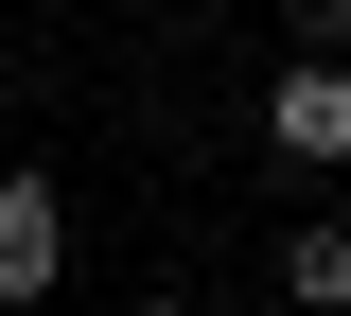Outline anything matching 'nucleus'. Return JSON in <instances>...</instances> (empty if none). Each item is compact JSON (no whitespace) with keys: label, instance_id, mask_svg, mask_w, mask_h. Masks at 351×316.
<instances>
[{"label":"nucleus","instance_id":"20e7f679","mask_svg":"<svg viewBox=\"0 0 351 316\" xmlns=\"http://www.w3.org/2000/svg\"><path fill=\"white\" fill-rule=\"evenodd\" d=\"M299 36H316V71H334V36H351V0H299Z\"/></svg>","mask_w":351,"mask_h":316},{"label":"nucleus","instance_id":"7ed1b4c3","mask_svg":"<svg viewBox=\"0 0 351 316\" xmlns=\"http://www.w3.org/2000/svg\"><path fill=\"white\" fill-rule=\"evenodd\" d=\"M281 299H316V316H351V228H299V246H281Z\"/></svg>","mask_w":351,"mask_h":316},{"label":"nucleus","instance_id":"39448f33","mask_svg":"<svg viewBox=\"0 0 351 316\" xmlns=\"http://www.w3.org/2000/svg\"><path fill=\"white\" fill-rule=\"evenodd\" d=\"M141 316H211V299H141Z\"/></svg>","mask_w":351,"mask_h":316},{"label":"nucleus","instance_id":"f257e3e1","mask_svg":"<svg viewBox=\"0 0 351 316\" xmlns=\"http://www.w3.org/2000/svg\"><path fill=\"white\" fill-rule=\"evenodd\" d=\"M263 141H281L299 176H334V158H351V71H299V88L263 106Z\"/></svg>","mask_w":351,"mask_h":316},{"label":"nucleus","instance_id":"f03ea898","mask_svg":"<svg viewBox=\"0 0 351 316\" xmlns=\"http://www.w3.org/2000/svg\"><path fill=\"white\" fill-rule=\"evenodd\" d=\"M53 176H0V299H53Z\"/></svg>","mask_w":351,"mask_h":316}]
</instances>
